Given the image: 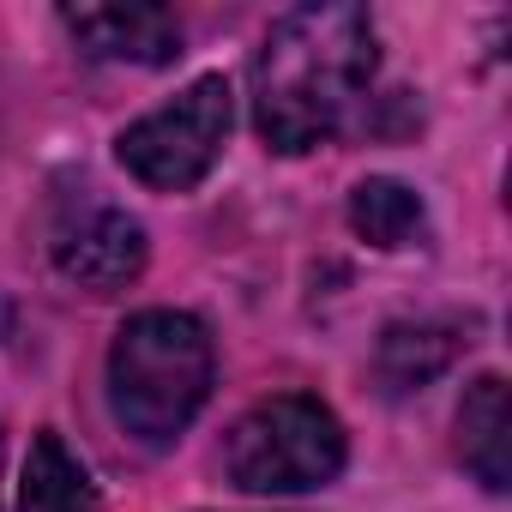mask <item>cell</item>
<instances>
[{
    "label": "cell",
    "instance_id": "obj_1",
    "mask_svg": "<svg viewBox=\"0 0 512 512\" xmlns=\"http://www.w3.org/2000/svg\"><path fill=\"white\" fill-rule=\"evenodd\" d=\"M380 67V43L362 7H296L253 55V127L284 157L314 151L344 127Z\"/></svg>",
    "mask_w": 512,
    "mask_h": 512
},
{
    "label": "cell",
    "instance_id": "obj_2",
    "mask_svg": "<svg viewBox=\"0 0 512 512\" xmlns=\"http://www.w3.org/2000/svg\"><path fill=\"white\" fill-rule=\"evenodd\" d=\"M211 332L193 314L145 308L109 344V410L139 446H169L211 398Z\"/></svg>",
    "mask_w": 512,
    "mask_h": 512
},
{
    "label": "cell",
    "instance_id": "obj_3",
    "mask_svg": "<svg viewBox=\"0 0 512 512\" xmlns=\"http://www.w3.org/2000/svg\"><path fill=\"white\" fill-rule=\"evenodd\" d=\"M350 446L344 422L308 398V392H278L266 404H253L223 446V470L241 494H308L338 482Z\"/></svg>",
    "mask_w": 512,
    "mask_h": 512
},
{
    "label": "cell",
    "instance_id": "obj_4",
    "mask_svg": "<svg viewBox=\"0 0 512 512\" xmlns=\"http://www.w3.org/2000/svg\"><path fill=\"white\" fill-rule=\"evenodd\" d=\"M229 121H235V91L223 73H205L193 79L175 103L151 109L145 121H133L115 145V157L127 163L133 181L157 187V193H187L211 175V163L223 157V139H229Z\"/></svg>",
    "mask_w": 512,
    "mask_h": 512
},
{
    "label": "cell",
    "instance_id": "obj_5",
    "mask_svg": "<svg viewBox=\"0 0 512 512\" xmlns=\"http://www.w3.org/2000/svg\"><path fill=\"white\" fill-rule=\"evenodd\" d=\"M145 229H139V217H127V211H115V205H97V211H85L73 229H61V241H55V266H61V278H73L79 290H91V296H109V290H127L139 272H145Z\"/></svg>",
    "mask_w": 512,
    "mask_h": 512
},
{
    "label": "cell",
    "instance_id": "obj_6",
    "mask_svg": "<svg viewBox=\"0 0 512 512\" xmlns=\"http://www.w3.org/2000/svg\"><path fill=\"white\" fill-rule=\"evenodd\" d=\"M73 43L97 61H133V67H169L181 55V25L169 7L127 0V7H67L61 13Z\"/></svg>",
    "mask_w": 512,
    "mask_h": 512
},
{
    "label": "cell",
    "instance_id": "obj_7",
    "mask_svg": "<svg viewBox=\"0 0 512 512\" xmlns=\"http://www.w3.org/2000/svg\"><path fill=\"white\" fill-rule=\"evenodd\" d=\"M458 458L488 494H506V482H512V404H506V380L500 374H482V380L464 386Z\"/></svg>",
    "mask_w": 512,
    "mask_h": 512
},
{
    "label": "cell",
    "instance_id": "obj_8",
    "mask_svg": "<svg viewBox=\"0 0 512 512\" xmlns=\"http://www.w3.org/2000/svg\"><path fill=\"white\" fill-rule=\"evenodd\" d=\"M458 350H464V338H458L452 326H440V320L386 326V338H380V350H374V374H380V386L398 398V392H416V386L440 380V374L458 362Z\"/></svg>",
    "mask_w": 512,
    "mask_h": 512
},
{
    "label": "cell",
    "instance_id": "obj_9",
    "mask_svg": "<svg viewBox=\"0 0 512 512\" xmlns=\"http://www.w3.org/2000/svg\"><path fill=\"white\" fill-rule=\"evenodd\" d=\"M19 512H97V482L55 428H43L31 440L25 482H19Z\"/></svg>",
    "mask_w": 512,
    "mask_h": 512
},
{
    "label": "cell",
    "instance_id": "obj_10",
    "mask_svg": "<svg viewBox=\"0 0 512 512\" xmlns=\"http://www.w3.org/2000/svg\"><path fill=\"white\" fill-rule=\"evenodd\" d=\"M350 229L368 241V247H410L422 229H428V211H422V193L392 181V175H368L350 187Z\"/></svg>",
    "mask_w": 512,
    "mask_h": 512
}]
</instances>
